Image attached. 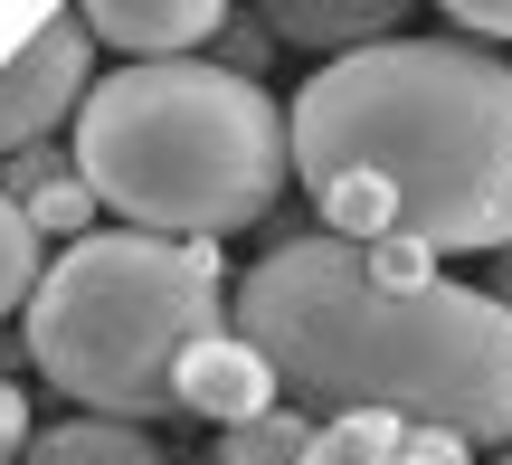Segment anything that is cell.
Here are the masks:
<instances>
[{"label": "cell", "mask_w": 512, "mask_h": 465, "mask_svg": "<svg viewBox=\"0 0 512 465\" xmlns=\"http://www.w3.org/2000/svg\"><path fill=\"white\" fill-rule=\"evenodd\" d=\"M238 333L275 361L304 418H418L465 447H512V314L437 276L408 238H294L228 295Z\"/></svg>", "instance_id": "1"}, {"label": "cell", "mask_w": 512, "mask_h": 465, "mask_svg": "<svg viewBox=\"0 0 512 465\" xmlns=\"http://www.w3.org/2000/svg\"><path fill=\"white\" fill-rule=\"evenodd\" d=\"M285 143L313 219L351 247H512V67L465 38H380L323 57L285 114Z\"/></svg>", "instance_id": "2"}, {"label": "cell", "mask_w": 512, "mask_h": 465, "mask_svg": "<svg viewBox=\"0 0 512 465\" xmlns=\"http://www.w3.org/2000/svg\"><path fill=\"white\" fill-rule=\"evenodd\" d=\"M76 171L124 228L228 238L275 209L294 143L256 76L209 67V57H152V67L95 76L76 114Z\"/></svg>", "instance_id": "3"}, {"label": "cell", "mask_w": 512, "mask_h": 465, "mask_svg": "<svg viewBox=\"0 0 512 465\" xmlns=\"http://www.w3.org/2000/svg\"><path fill=\"white\" fill-rule=\"evenodd\" d=\"M219 295V238H152V228H114V238H76L67 257L38 276L19 304V342L67 399L95 418H162L181 409V352L228 333Z\"/></svg>", "instance_id": "4"}, {"label": "cell", "mask_w": 512, "mask_h": 465, "mask_svg": "<svg viewBox=\"0 0 512 465\" xmlns=\"http://www.w3.org/2000/svg\"><path fill=\"white\" fill-rule=\"evenodd\" d=\"M86 95H95V29L76 10H57L0 67V152H29L38 133H57V114H86Z\"/></svg>", "instance_id": "5"}, {"label": "cell", "mask_w": 512, "mask_h": 465, "mask_svg": "<svg viewBox=\"0 0 512 465\" xmlns=\"http://www.w3.org/2000/svg\"><path fill=\"white\" fill-rule=\"evenodd\" d=\"M181 409L190 418H209V428H238V418H266L275 399H285V380H275V361L256 352L247 333H209V342H190L181 352Z\"/></svg>", "instance_id": "6"}, {"label": "cell", "mask_w": 512, "mask_h": 465, "mask_svg": "<svg viewBox=\"0 0 512 465\" xmlns=\"http://www.w3.org/2000/svg\"><path fill=\"white\" fill-rule=\"evenodd\" d=\"M105 48H124V67H152V57H190L200 38L228 29V0H76Z\"/></svg>", "instance_id": "7"}, {"label": "cell", "mask_w": 512, "mask_h": 465, "mask_svg": "<svg viewBox=\"0 0 512 465\" xmlns=\"http://www.w3.org/2000/svg\"><path fill=\"white\" fill-rule=\"evenodd\" d=\"M304 465H475V447L446 428H418V418H380V409H351L313 428Z\"/></svg>", "instance_id": "8"}, {"label": "cell", "mask_w": 512, "mask_h": 465, "mask_svg": "<svg viewBox=\"0 0 512 465\" xmlns=\"http://www.w3.org/2000/svg\"><path fill=\"white\" fill-rule=\"evenodd\" d=\"M418 0H256L275 48H304V57H351V48H380Z\"/></svg>", "instance_id": "9"}, {"label": "cell", "mask_w": 512, "mask_h": 465, "mask_svg": "<svg viewBox=\"0 0 512 465\" xmlns=\"http://www.w3.org/2000/svg\"><path fill=\"white\" fill-rule=\"evenodd\" d=\"M19 465H171L162 447H152L133 418H67V428L29 437V456Z\"/></svg>", "instance_id": "10"}, {"label": "cell", "mask_w": 512, "mask_h": 465, "mask_svg": "<svg viewBox=\"0 0 512 465\" xmlns=\"http://www.w3.org/2000/svg\"><path fill=\"white\" fill-rule=\"evenodd\" d=\"M313 428H323V418H304L294 399H275L266 418H238V428H219V465H304Z\"/></svg>", "instance_id": "11"}, {"label": "cell", "mask_w": 512, "mask_h": 465, "mask_svg": "<svg viewBox=\"0 0 512 465\" xmlns=\"http://www.w3.org/2000/svg\"><path fill=\"white\" fill-rule=\"evenodd\" d=\"M38 276H48V266H38V228H29V209L0 190V314H19V304L38 295Z\"/></svg>", "instance_id": "12"}, {"label": "cell", "mask_w": 512, "mask_h": 465, "mask_svg": "<svg viewBox=\"0 0 512 465\" xmlns=\"http://www.w3.org/2000/svg\"><path fill=\"white\" fill-rule=\"evenodd\" d=\"M19 209H29V228H38V238H48V228H86V219H95V209H105V200H95V190H86V171H76V181H67V171H57V181H38V190H29V200H19Z\"/></svg>", "instance_id": "13"}, {"label": "cell", "mask_w": 512, "mask_h": 465, "mask_svg": "<svg viewBox=\"0 0 512 465\" xmlns=\"http://www.w3.org/2000/svg\"><path fill=\"white\" fill-rule=\"evenodd\" d=\"M456 29H475V38H512V0H437Z\"/></svg>", "instance_id": "14"}, {"label": "cell", "mask_w": 512, "mask_h": 465, "mask_svg": "<svg viewBox=\"0 0 512 465\" xmlns=\"http://www.w3.org/2000/svg\"><path fill=\"white\" fill-rule=\"evenodd\" d=\"M19 456H29V399L0 380V465H19Z\"/></svg>", "instance_id": "15"}, {"label": "cell", "mask_w": 512, "mask_h": 465, "mask_svg": "<svg viewBox=\"0 0 512 465\" xmlns=\"http://www.w3.org/2000/svg\"><path fill=\"white\" fill-rule=\"evenodd\" d=\"M484 295L512 314V247H494V257H484Z\"/></svg>", "instance_id": "16"}, {"label": "cell", "mask_w": 512, "mask_h": 465, "mask_svg": "<svg viewBox=\"0 0 512 465\" xmlns=\"http://www.w3.org/2000/svg\"><path fill=\"white\" fill-rule=\"evenodd\" d=\"M503 465H512V456H503Z\"/></svg>", "instance_id": "17"}]
</instances>
